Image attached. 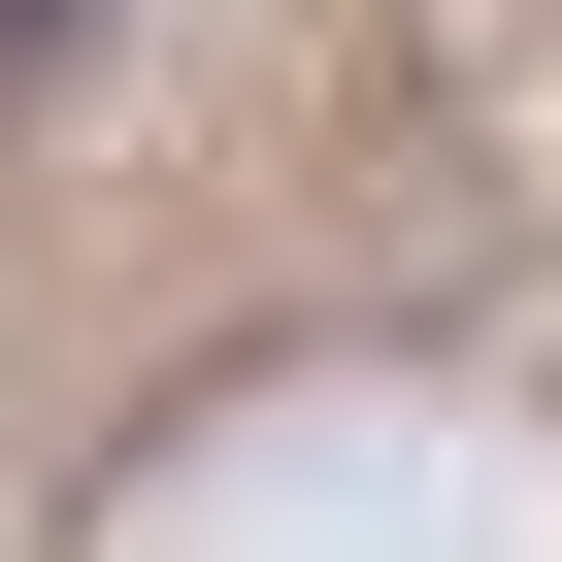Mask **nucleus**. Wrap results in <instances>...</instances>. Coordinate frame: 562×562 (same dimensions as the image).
<instances>
[{
    "label": "nucleus",
    "instance_id": "f257e3e1",
    "mask_svg": "<svg viewBox=\"0 0 562 562\" xmlns=\"http://www.w3.org/2000/svg\"><path fill=\"white\" fill-rule=\"evenodd\" d=\"M0 34H67V0H0Z\"/></svg>",
    "mask_w": 562,
    "mask_h": 562
}]
</instances>
